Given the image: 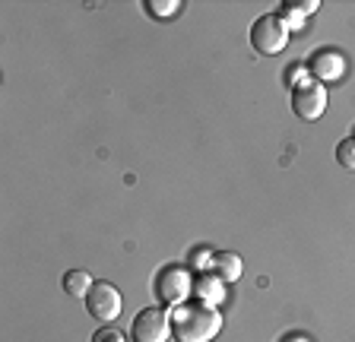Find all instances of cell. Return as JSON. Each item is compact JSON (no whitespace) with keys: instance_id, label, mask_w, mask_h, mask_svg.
<instances>
[{"instance_id":"cell-14","label":"cell","mask_w":355,"mask_h":342,"mask_svg":"<svg viewBox=\"0 0 355 342\" xmlns=\"http://www.w3.org/2000/svg\"><path fill=\"white\" fill-rule=\"evenodd\" d=\"M333 156H336V162H340L346 171H355V140H352V136H346V140L336 143Z\"/></svg>"},{"instance_id":"cell-1","label":"cell","mask_w":355,"mask_h":342,"mask_svg":"<svg viewBox=\"0 0 355 342\" xmlns=\"http://www.w3.org/2000/svg\"><path fill=\"white\" fill-rule=\"evenodd\" d=\"M171 339L175 342H213L222 333L219 307L203 305L197 298L171 307Z\"/></svg>"},{"instance_id":"cell-9","label":"cell","mask_w":355,"mask_h":342,"mask_svg":"<svg viewBox=\"0 0 355 342\" xmlns=\"http://www.w3.org/2000/svg\"><path fill=\"white\" fill-rule=\"evenodd\" d=\"M213 273L219 276L225 285H232V282H238V279H241L244 263H241V257H238L235 251H216V257H213Z\"/></svg>"},{"instance_id":"cell-13","label":"cell","mask_w":355,"mask_h":342,"mask_svg":"<svg viewBox=\"0 0 355 342\" xmlns=\"http://www.w3.org/2000/svg\"><path fill=\"white\" fill-rule=\"evenodd\" d=\"M143 10H146L149 16H155V19H168V16H175L178 10H181V3H178V0H146Z\"/></svg>"},{"instance_id":"cell-8","label":"cell","mask_w":355,"mask_h":342,"mask_svg":"<svg viewBox=\"0 0 355 342\" xmlns=\"http://www.w3.org/2000/svg\"><path fill=\"white\" fill-rule=\"evenodd\" d=\"M225 295H229V285L222 282L213 269H203V273L193 276V298H197V301L219 307L222 301H225Z\"/></svg>"},{"instance_id":"cell-5","label":"cell","mask_w":355,"mask_h":342,"mask_svg":"<svg viewBox=\"0 0 355 342\" xmlns=\"http://www.w3.org/2000/svg\"><path fill=\"white\" fill-rule=\"evenodd\" d=\"M133 342H168L171 339V314L165 307H143L130 323Z\"/></svg>"},{"instance_id":"cell-6","label":"cell","mask_w":355,"mask_h":342,"mask_svg":"<svg viewBox=\"0 0 355 342\" xmlns=\"http://www.w3.org/2000/svg\"><path fill=\"white\" fill-rule=\"evenodd\" d=\"M286 45H288V29L276 19V13H266V16H260V19H254V26H251L254 51L273 57V54L286 51Z\"/></svg>"},{"instance_id":"cell-11","label":"cell","mask_w":355,"mask_h":342,"mask_svg":"<svg viewBox=\"0 0 355 342\" xmlns=\"http://www.w3.org/2000/svg\"><path fill=\"white\" fill-rule=\"evenodd\" d=\"M276 19H279L288 32H298L308 23V13H304L298 3H279V7H276Z\"/></svg>"},{"instance_id":"cell-3","label":"cell","mask_w":355,"mask_h":342,"mask_svg":"<svg viewBox=\"0 0 355 342\" xmlns=\"http://www.w3.org/2000/svg\"><path fill=\"white\" fill-rule=\"evenodd\" d=\"M327 102H330V92H327V86L318 80H304L302 86L292 89V98H288L292 114H295L298 120H320L327 111Z\"/></svg>"},{"instance_id":"cell-16","label":"cell","mask_w":355,"mask_h":342,"mask_svg":"<svg viewBox=\"0 0 355 342\" xmlns=\"http://www.w3.org/2000/svg\"><path fill=\"white\" fill-rule=\"evenodd\" d=\"M89 342H127V336L121 333L118 327H111V323H102V327L92 333V339Z\"/></svg>"},{"instance_id":"cell-18","label":"cell","mask_w":355,"mask_h":342,"mask_svg":"<svg viewBox=\"0 0 355 342\" xmlns=\"http://www.w3.org/2000/svg\"><path fill=\"white\" fill-rule=\"evenodd\" d=\"M298 7H302V10H304V13H308V16H311V13H314V10H318V7H320V3H318V0H302V3H298Z\"/></svg>"},{"instance_id":"cell-19","label":"cell","mask_w":355,"mask_h":342,"mask_svg":"<svg viewBox=\"0 0 355 342\" xmlns=\"http://www.w3.org/2000/svg\"><path fill=\"white\" fill-rule=\"evenodd\" d=\"M352 140H355V130H352Z\"/></svg>"},{"instance_id":"cell-4","label":"cell","mask_w":355,"mask_h":342,"mask_svg":"<svg viewBox=\"0 0 355 342\" xmlns=\"http://www.w3.org/2000/svg\"><path fill=\"white\" fill-rule=\"evenodd\" d=\"M83 305H86V314H89L92 320H98V323H111V320L121 317L124 298H121V291L114 289L111 282L98 279V282H92L89 295L83 298Z\"/></svg>"},{"instance_id":"cell-17","label":"cell","mask_w":355,"mask_h":342,"mask_svg":"<svg viewBox=\"0 0 355 342\" xmlns=\"http://www.w3.org/2000/svg\"><path fill=\"white\" fill-rule=\"evenodd\" d=\"M279 342H311V339H308V336H304V333H286Z\"/></svg>"},{"instance_id":"cell-10","label":"cell","mask_w":355,"mask_h":342,"mask_svg":"<svg viewBox=\"0 0 355 342\" xmlns=\"http://www.w3.org/2000/svg\"><path fill=\"white\" fill-rule=\"evenodd\" d=\"M92 282H96V279L89 273H83V269H67L64 279H60V285H64V291L70 298H86L89 289H92Z\"/></svg>"},{"instance_id":"cell-15","label":"cell","mask_w":355,"mask_h":342,"mask_svg":"<svg viewBox=\"0 0 355 342\" xmlns=\"http://www.w3.org/2000/svg\"><path fill=\"white\" fill-rule=\"evenodd\" d=\"M304 80H311L308 64H304V60H295V64L286 70V86H288V89H295V86H302Z\"/></svg>"},{"instance_id":"cell-7","label":"cell","mask_w":355,"mask_h":342,"mask_svg":"<svg viewBox=\"0 0 355 342\" xmlns=\"http://www.w3.org/2000/svg\"><path fill=\"white\" fill-rule=\"evenodd\" d=\"M308 73H311V80H318L327 86V82L340 80V76L346 73V57H343L340 51H333V48H320V51L311 54Z\"/></svg>"},{"instance_id":"cell-12","label":"cell","mask_w":355,"mask_h":342,"mask_svg":"<svg viewBox=\"0 0 355 342\" xmlns=\"http://www.w3.org/2000/svg\"><path fill=\"white\" fill-rule=\"evenodd\" d=\"M213 257H216V251L197 244V247H191V253H187V267H193L197 273H203V269H213Z\"/></svg>"},{"instance_id":"cell-2","label":"cell","mask_w":355,"mask_h":342,"mask_svg":"<svg viewBox=\"0 0 355 342\" xmlns=\"http://www.w3.org/2000/svg\"><path fill=\"white\" fill-rule=\"evenodd\" d=\"M153 291H155V298L168 307H178V305H184V301H191V295H193L191 267H187V263H165L153 279Z\"/></svg>"}]
</instances>
